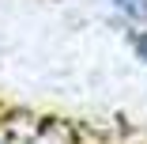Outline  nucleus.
<instances>
[{"label": "nucleus", "instance_id": "f257e3e1", "mask_svg": "<svg viewBox=\"0 0 147 144\" xmlns=\"http://www.w3.org/2000/svg\"><path fill=\"white\" fill-rule=\"evenodd\" d=\"M109 8L125 19V27H147V0H109Z\"/></svg>", "mask_w": 147, "mask_h": 144}, {"label": "nucleus", "instance_id": "f03ea898", "mask_svg": "<svg viewBox=\"0 0 147 144\" xmlns=\"http://www.w3.org/2000/svg\"><path fill=\"white\" fill-rule=\"evenodd\" d=\"M128 49L132 57L147 68V27H128Z\"/></svg>", "mask_w": 147, "mask_h": 144}, {"label": "nucleus", "instance_id": "7ed1b4c3", "mask_svg": "<svg viewBox=\"0 0 147 144\" xmlns=\"http://www.w3.org/2000/svg\"><path fill=\"white\" fill-rule=\"evenodd\" d=\"M0 144H4V140H0Z\"/></svg>", "mask_w": 147, "mask_h": 144}]
</instances>
